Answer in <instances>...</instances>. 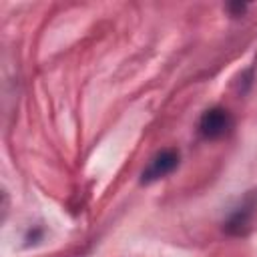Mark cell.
Listing matches in <instances>:
<instances>
[{"instance_id": "cell-2", "label": "cell", "mask_w": 257, "mask_h": 257, "mask_svg": "<svg viewBox=\"0 0 257 257\" xmlns=\"http://www.w3.org/2000/svg\"><path fill=\"white\" fill-rule=\"evenodd\" d=\"M231 126V116L225 108H209L207 112H203L201 116V122H199V128L203 133V137L207 139H219L223 137Z\"/></svg>"}, {"instance_id": "cell-1", "label": "cell", "mask_w": 257, "mask_h": 257, "mask_svg": "<svg viewBox=\"0 0 257 257\" xmlns=\"http://www.w3.org/2000/svg\"><path fill=\"white\" fill-rule=\"evenodd\" d=\"M177 165H179V153L175 149H165V151L157 153L151 159L149 167L141 175V181L143 183H153V181H157V179L173 173L177 169Z\"/></svg>"}]
</instances>
